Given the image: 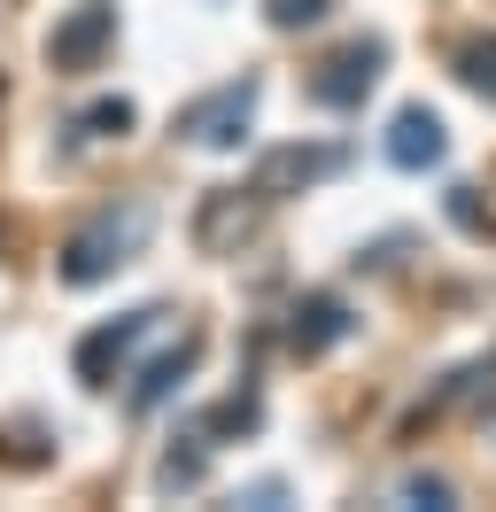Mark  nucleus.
I'll return each mask as SVG.
<instances>
[{"label": "nucleus", "instance_id": "1", "mask_svg": "<svg viewBox=\"0 0 496 512\" xmlns=\"http://www.w3.org/2000/svg\"><path fill=\"white\" fill-rule=\"evenodd\" d=\"M148 233H155V202H124V210H101L93 225H78L70 241H62V280L70 288H101L109 272H124L132 256L148 249Z\"/></svg>", "mask_w": 496, "mask_h": 512}, {"label": "nucleus", "instance_id": "2", "mask_svg": "<svg viewBox=\"0 0 496 512\" xmlns=\"http://www.w3.org/2000/svg\"><path fill=\"white\" fill-rule=\"evenodd\" d=\"M248 117H256V78H233V86H217V94L186 101L179 117H171V132L194 140V148H210V156H225V148H241Z\"/></svg>", "mask_w": 496, "mask_h": 512}, {"label": "nucleus", "instance_id": "3", "mask_svg": "<svg viewBox=\"0 0 496 512\" xmlns=\"http://www.w3.org/2000/svg\"><path fill=\"white\" fill-rule=\"evenodd\" d=\"M109 47H117V8H109V0H86V8L55 16V32H47V63H55L62 78H86V70H101Z\"/></svg>", "mask_w": 496, "mask_h": 512}, {"label": "nucleus", "instance_id": "4", "mask_svg": "<svg viewBox=\"0 0 496 512\" xmlns=\"http://www.w3.org/2000/svg\"><path fill=\"white\" fill-rule=\"evenodd\" d=\"M380 70H388V39H349L334 63H318L310 101H318V109H357V101L380 86Z\"/></svg>", "mask_w": 496, "mask_h": 512}, {"label": "nucleus", "instance_id": "5", "mask_svg": "<svg viewBox=\"0 0 496 512\" xmlns=\"http://www.w3.org/2000/svg\"><path fill=\"white\" fill-rule=\"evenodd\" d=\"M334 171H349V148H303V140H287V148H272V156L256 163L248 187L264 194V202H279V194H303L318 179H334Z\"/></svg>", "mask_w": 496, "mask_h": 512}, {"label": "nucleus", "instance_id": "6", "mask_svg": "<svg viewBox=\"0 0 496 512\" xmlns=\"http://www.w3.org/2000/svg\"><path fill=\"white\" fill-rule=\"evenodd\" d=\"M256 210H264V194L256 187H210L202 194V210H194V241H202V249L210 256H225V249H241L248 233H256Z\"/></svg>", "mask_w": 496, "mask_h": 512}, {"label": "nucleus", "instance_id": "7", "mask_svg": "<svg viewBox=\"0 0 496 512\" xmlns=\"http://www.w3.org/2000/svg\"><path fill=\"white\" fill-rule=\"evenodd\" d=\"M155 319H163V311H132V319L93 326L86 342H78V357H70V365H78V381H86V388H109V365H124V357H132V342H140Z\"/></svg>", "mask_w": 496, "mask_h": 512}, {"label": "nucleus", "instance_id": "8", "mask_svg": "<svg viewBox=\"0 0 496 512\" xmlns=\"http://www.w3.org/2000/svg\"><path fill=\"white\" fill-rule=\"evenodd\" d=\"M442 117L434 109H396V125H388V163L396 171H434L442 163Z\"/></svg>", "mask_w": 496, "mask_h": 512}, {"label": "nucleus", "instance_id": "9", "mask_svg": "<svg viewBox=\"0 0 496 512\" xmlns=\"http://www.w3.org/2000/svg\"><path fill=\"white\" fill-rule=\"evenodd\" d=\"M349 326H357V319H349V303H341V295H303V303L287 311V342H295L303 357H318V350H334Z\"/></svg>", "mask_w": 496, "mask_h": 512}, {"label": "nucleus", "instance_id": "10", "mask_svg": "<svg viewBox=\"0 0 496 512\" xmlns=\"http://www.w3.org/2000/svg\"><path fill=\"white\" fill-rule=\"evenodd\" d=\"M194 357H202V334H179V350H163L148 373H140V388H132V412H155V404H163V396H171V388L194 373Z\"/></svg>", "mask_w": 496, "mask_h": 512}, {"label": "nucleus", "instance_id": "11", "mask_svg": "<svg viewBox=\"0 0 496 512\" xmlns=\"http://www.w3.org/2000/svg\"><path fill=\"white\" fill-rule=\"evenodd\" d=\"M256 419H264V404H256V396H225L217 412H202V419H194V435H202V443H210V435H248Z\"/></svg>", "mask_w": 496, "mask_h": 512}, {"label": "nucleus", "instance_id": "12", "mask_svg": "<svg viewBox=\"0 0 496 512\" xmlns=\"http://www.w3.org/2000/svg\"><path fill=\"white\" fill-rule=\"evenodd\" d=\"M458 78L481 101H496V39H465V47H458Z\"/></svg>", "mask_w": 496, "mask_h": 512}, {"label": "nucleus", "instance_id": "13", "mask_svg": "<svg viewBox=\"0 0 496 512\" xmlns=\"http://www.w3.org/2000/svg\"><path fill=\"white\" fill-rule=\"evenodd\" d=\"M202 466H210V458H202V435H186V450H179V443L163 450L155 481H163V489H194V481H202Z\"/></svg>", "mask_w": 496, "mask_h": 512}, {"label": "nucleus", "instance_id": "14", "mask_svg": "<svg viewBox=\"0 0 496 512\" xmlns=\"http://www.w3.org/2000/svg\"><path fill=\"white\" fill-rule=\"evenodd\" d=\"M70 132H78V140H124V132H132V101H93Z\"/></svg>", "mask_w": 496, "mask_h": 512}, {"label": "nucleus", "instance_id": "15", "mask_svg": "<svg viewBox=\"0 0 496 512\" xmlns=\"http://www.w3.org/2000/svg\"><path fill=\"white\" fill-rule=\"evenodd\" d=\"M326 8H334V0H264L272 32H310V24H326Z\"/></svg>", "mask_w": 496, "mask_h": 512}, {"label": "nucleus", "instance_id": "16", "mask_svg": "<svg viewBox=\"0 0 496 512\" xmlns=\"http://www.w3.org/2000/svg\"><path fill=\"white\" fill-rule=\"evenodd\" d=\"M403 497H411V505H450V481H442V474H411V481H403Z\"/></svg>", "mask_w": 496, "mask_h": 512}]
</instances>
